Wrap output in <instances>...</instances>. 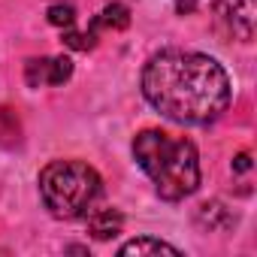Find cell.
I'll use <instances>...</instances> for the list:
<instances>
[{
    "mask_svg": "<svg viewBox=\"0 0 257 257\" xmlns=\"http://www.w3.org/2000/svg\"><path fill=\"white\" fill-rule=\"evenodd\" d=\"M140 88L149 106L164 118L194 127L218 121L233 100L227 70L215 58L185 49L155 52L143 67Z\"/></svg>",
    "mask_w": 257,
    "mask_h": 257,
    "instance_id": "1",
    "label": "cell"
},
{
    "mask_svg": "<svg viewBox=\"0 0 257 257\" xmlns=\"http://www.w3.org/2000/svg\"><path fill=\"white\" fill-rule=\"evenodd\" d=\"M134 161L152 179L155 191L167 203H182L200 188V155L185 137L149 127L134 137Z\"/></svg>",
    "mask_w": 257,
    "mask_h": 257,
    "instance_id": "2",
    "label": "cell"
},
{
    "mask_svg": "<svg viewBox=\"0 0 257 257\" xmlns=\"http://www.w3.org/2000/svg\"><path fill=\"white\" fill-rule=\"evenodd\" d=\"M40 197L52 218L79 221L103 197V179L85 161H49L40 170Z\"/></svg>",
    "mask_w": 257,
    "mask_h": 257,
    "instance_id": "3",
    "label": "cell"
},
{
    "mask_svg": "<svg viewBox=\"0 0 257 257\" xmlns=\"http://www.w3.org/2000/svg\"><path fill=\"white\" fill-rule=\"evenodd\" d=\"M215 13L218 19L227 25V31L242 40L251 43L254 31H257V0H215Z\"/></svg>",
    "mask_w": 257,
    "mask_h": 257,
    "instance_id": "4",
    "label": "cell"
},
{
    "mask_svg": "<svg viewBox=\"0 0 257 257\" xmlns=\"http://www.w3.org/2000/svg\"><path fill=\"white\" fill-rule=\"evenodd\" d=\"M236 212L227 209L221 200H209V203H200L197 212H194V224L206 233H227L236 227Z\"/></svg>",
    "mask_w": 257,
    "mask_h": 257,
    "instance_id": "5",
    "label": "cell"
},
{
    "mask_svg": "<svg viewBox=\"0 0 257 257\" xmlns=\"http://www.w3.org/2000/svg\"><path fill=\"white\" fill-rule=\"evenodd\" d=\"M121 227H124V215H121L118 209H112V206H106V209H91V212H88V233H91L94 239H100V242L115 239V236L121 233Z\"/></svg>",
    "mask_w": 257,
    "mask_h": 257,
    "instance_id": "6",
    "label": "cell"
},
{
    "mask_svg": "<svg viewBox=\"0 0 257 257\" xmlns=\"http://www.w3.org/2000/svg\"><path fill=\"white\" fill-rule=\"evenodd\" d=\"M127 25H131V10H127L124 4H106L94 19H91V34L97 37L100 31H124Z\"/></svg>",
    "mask_w": 257,
    "mask_h": 257,
    "instance_id": "7",
    "label": "cell"
},
{
    "mask_svg": "<svg viewBox=\"0 0 257 257\" xmlns=\"http://www.w3.org/2000/svg\"><path fill=\"white\" fill-rule=\"evenodd\" d=\"M118 254H124V257H131V254L143 257V254H182V251H179L176 245L164 242V239H155V236H137V239H131V242H124V245L118 248Z\"/></svg>",
    "mask_w": 257,
    "mask_h": 257,
    "instance_id": "8",
    "label": "cell"
},
{
    "mask_svg": "<svg viewBox=\"0 0 257 257\" xmlns=\"http://www.w3.org/2000/svg\"><path fill=\"white\" fill-rule=\"evenodd\" d=\"M46 19H49V25H55V28H61V31L76 28V7H73V4H52V7L46 10Z\"/></svg>",
    "mask_w": 257,
    "mask_h": 257,
    "instance_id": "9",
    "label": "cell"
},
{
    "mask_svg": "<svg viewBox=\"0 0 257 257\" xmlns=\"http://www.w3.org/2000/svg\"><path fill=\"white\" fill-rule=\"evenodd\" d=\"M25 82L31 88H43L49 85V58H31L25 64Z\"/></svg>",
    "mask_w": 257,
    "mask_h": 257,
    "instance_id": "10",
    "label": "cell"
},
{
    "mask_svg": "<svg viewBox=\"0 0 257 257\" xmlns=\"http://www.w3.org/2000/svg\"><path fill=\"white\" fill-rule=\"evenodd\" d=\"M64 46L67 49H76V52H91L97 46V37L91 31H76V28H67L64 31Z\"/></svg>",
    "mask_w": 257,
    "mask_h": 257,
    "instance_id": "11",
    "label": "cell"
},
{
    "mask_svg": "<svg viewBox=\"0 0 257 257\" xmlns=\"http://www.w3.org/2000/svg\"><path fill=\"white\" fill-rule=\"evenodd\" d=\"M70 76H73V61L67 55L49 58V85H64L70 82Z\"/></svg>",
    "mask_w": 257,
    "mask_h": 257,
    "instance_id": "12",
    "label": "cell"
},
{
    "mask_svg": "<svg viewBox=\"0 0 257 257\" xmlns=\"http://www.w3.org/2000/svg\"><path fill=\"white\" fill-rule=\"evenodd\" d=\"M230 170H233V173H248V170H251V155H248V152L236 155L233 164H230Z\"/></svg>",
    "mask_w": 257,
    "mask_h": 257,
    "instance_id": "13",
    "label": "cell"
},
{
    "mask_svg": "<svg viewBox=\"0 0 257 257\" xmlns=\"http://www.w3.org/2000/svg\"><path fill=\"white\" fill-rule=\"evenodd\" d=\"M197 4H194V0H176V13H191Z\"/></svg>",
    "mask_w": 257,
    "mask_h": 257,
    "instance_id": "14",
    "label": "cell"
}]
</instances>
